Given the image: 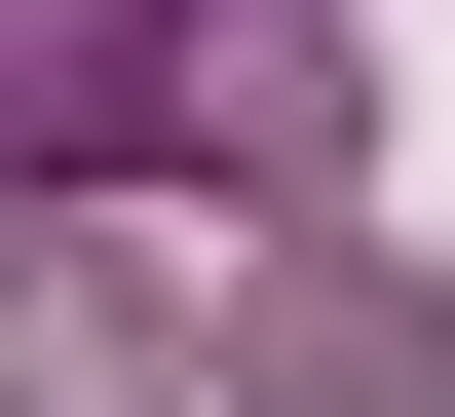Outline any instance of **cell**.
Listing matches in <instances>:
<instances>
[{"label": "cell", "mask_w": 455, "mask_h": 417, "mask_svg": "<svg viewBox=\"0 0 455 417\" xmlns=\"http://www.w3.org/2000/svg\"><path fill=\"white\" fill-rule=\"evenodd\" d=\"M228 380H266V417H418V304H379V266H304V304H228Z\"/></svg>", "instance_id": "obj_2"}, {"label": "cell", "mask_w": 455, "mask_h": 417, "mask_svg": "<svg viewBox=\"0 0 455 417\" xmlns=\"http://www.w3.org/2000/svg\"><path fill=\"white\" fill-rule=\"evenodd\" d=\"M0 417H190V341H152V266H76V228H38V266H0Z\"/></svg>", "instance_id": "obj_1"}]
</instances>
